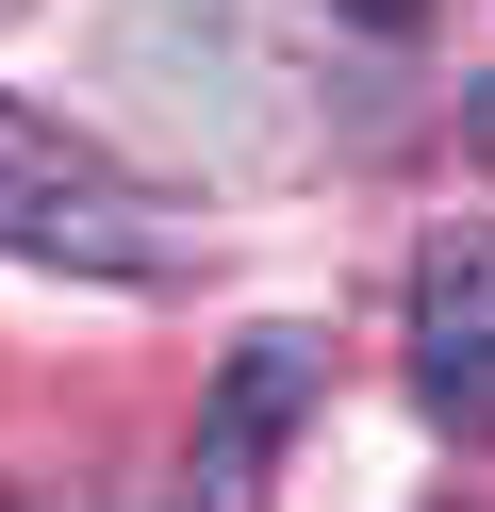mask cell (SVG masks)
<instances>
[{"label":"cell","instance_id":"1","mask_svg":"<svg viewBox=\"0 0 495 512\" xmlns=\"http://www.w3.org/2000/svg\"><path fill=\"white\" fill-rule=\"evenodd\" d=\"M0 248H33V265H165V215L99 149H66L50 116L0 100Z\"/></svg>","mask_w":495,"mask_h":512},{"label":"cell","instance_id":"2","mask_svg":"<svg viewBox=\"0 0 495 512\" xmlns=\"http://www.w3.org/2000/svg\"><path fill=\"white\" fill-rule=\"evenodd\" d=\"M413 397L462 446H495V232H446L413 281Z\"/></svg>","mask_w":495,"mask_h":512},{"label":"cell","instance_id":"3","mask_svg":"<svg viewBox=\"0 0 495 512\" xmlns=\"http://www.w3.org/2000/svg\"><path fill=\"white\" fill-rule=\"evenodd\" d=\"M297 397H314V331H248V347H231L215 430H198V479H215V512H248V479H264V446L297 430Z\"/></svg>","mask_w":495,"mask_h":512},{"label":"cell","instance_id":"4","mask_svg":"<svg viewBox=\"0 0 495 512\" xmlns=\"http://www.w3.org/2000/svg\"><path fill=\"white\" fill-rule=\"evenodd\" d=\"M330 17H363V34H413V0H330Z\"/></svg>","mask_w":495,"mask_h":512}]
</instances>
